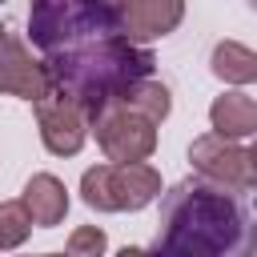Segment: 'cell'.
I'll use <instances>...</instances> for the list:
<instances>
[{
    "instance_id": "6da1fadb",
    "label": "cell",
    "mask_w": 257,
    "mask_h": 257,
    "mask_svg": "<svg viewBox=\"0 0 257 257\" xmlns=\"http://www.w3.org/2000/svg\"><path fill=\"white\" fill-rule=\"evenodd\" d=\"M28 32L52 88L88 108V116L128 84L153 80L157 56L124 40L108 0H40L28 12Z\"/></svg>"
},
{
    "instance_id": "7a4b0ae2",
    "label": "cell",
    "mask_w": 257,
    "mask_h": 257,
    "mask_svg": "<svg viewBox=\"0 0 257 257\" xmlns=\"http://www.w3.org/2000/svg\"><path fill=\"white\" fill-rule=\"evenodd\" d=\"M257 229V201L205 177H185L161 197L149 257H245Z\"/></svg>"
},
{
    "instance_id": "3957f363",
    "label": "cell",
    "mask_w": 257,
    "mask_h": 257,
    "mask_svg": "<svg viewBox=\"0 0 257 257\" xmlns=\"http://www.w3.org/2000/svg\"><path fill=\"white\" fill-rule=\"evenodd\" d=\"M80 197L96 213H137L161 197V173L145 165H92L80 177Z\"/></svg>"
},
{
    "instance_id": "277c9868",
    "label": "cell",
    "mask_w": 257,
    "mask_h": 257,
    "mask_svg": "<svg viewBox=\"0 0 257 257\" xmlns=\"http://www.w3.org/2000/svg\"><path fill=\"white\" fill-rule=\"evenodd\" d=\"M88 128L96 133V145L108 157V165H145L157 149V120L133 108L120 92L88 116Z\"/></svg>"
},
{
    "instance_id": "5b68a950",
    "label": "cell",
    "mask_w": 257,
    "mask_h": 257,
    "mask_svg": "<svg viewBox=\"0 0 257 257\" xmlns=\"http://www.w3.org/2000/svg\"><path fill=\"white\" fill-rule=\"evenodd\" d=\"M48 92L52 80L44 60L28 52V44L20 40V32H12V24H0V96H20L40 104Z\"/></svg>"
},
{
    "instance_id": "8992f818",
    "label": "cell",
    "mask_w": 257,
    "mask_h": 257,
    "mask_svg": "<svg viewBox=\"0 0 257 257\" xmlns=\"http://www.w3.org/2000/svg\"><path fill=\"white\" fill-rule=\"evenodd\" d=\"M36 128H40V141L52 157H76L88 141V108H80L72 96L64 92H48L40 104H36Z\"/></svg>"
},
{
    "instance_id": "52a82bcc",
    "label": "cell",
    "mask_w": 257,
    "mask_h": 257,
    "mask_svg": "<svg viewBox=\"0 0 257 257\" xmlns=\"http://www.w3.org/2000/svg\"><path fill=\"white\" fill-rule=\"evenodd\" d=\"M189 161L197 169V177L205 181H217V185H229V189H249V157L237 141H225L217 133H205L189 145Z\"/></svg>"
},
{
    "instance_id": "ba28073f",
    "label": "cell",
    "mask_w": 257,
    "mask_h": 257,
    "mask_svg": "<svg viewBox=\"0 0 257 257\" xmlns=\"http://www.w3.org/2000/svg\"><path fill=\"white\" fill-rule=\"evenodd\" d=\"M116 20H120L124 40L145 48L149 40L169 36L185 20V4L181 0H120L116 4Z\"/></svg>"
},
{
    "instance_id": "9c48e42d",
    "label": "cell",
    "mask_w": 257,
    "mask_h": 257,
    "mask_svg": "<svg viewBox=\"0 0 257 257\" xmlns=\"http://www.w3.org/2000/svg\"><path fill=\"white\" fill-rule=\"evenodd\" d=\"M20 201H24V209L32 213V225H40V229L60 225L64 213H68V189H64V181L52 177V173H32Z\"/></svg>"
},
{
    "instance_id": "30bf717a",
    "label": "cell",
    "mask_w": 257,
    "mask_h": 257,
    "mask_svg": "<svg viewBox=\"0 0 257 257\" xmlns=\"http://www.w3.org/2000/svg\"><path fill=\"white\" fill-rule=\"evenodd\" d=\"M209 124L217 137L225 141H241L249 133H257V100L245 92H221L209 104Z\"/></svg>"
},
{
    "instance_id": "8fae6325",
    "label": "cell",
    "mask_w": 257,
    "mask_h": 257,
    "mask_svg": "<svg viewBox=\"0 0 257 257\" xmlns=\"http://www.w3.org/2000/svg\"><path fill=\"white\" fill-rule=\"evenodd\" d=\"M213 76H221L225 84H253L257 80V52L237 44V40H221L209 56Z\"/></svg>"
},
{
    "instance_id": "7c38bea8",
    "label": "cell",
    "mask_w": 257,
    "mask_h": 257,
    "mask_svg": "<svg viewBox=\"0 0 257 257\" xmlns=\"http://www.w3.org/2000/svg\"><path fill=\"white\" fill-rule=\"evenodd\" d=\"M133 108H141L149 120H165L169 116V108H173V96H169V88L161 84V80H137V84H128L124 92H120Z\"/></svg>"
},
{
    "instance_id": "4fadbf2b",
    "label": "cell",
    "mask_w": 257,
    "mask_h": 257,
    "mask_svg": "<svg viewBox=\"0 0 257 257\" xmlns=\"http://www.w3.org/2000/svg\"><path fill=\"white\" fill-rule=\"evenodd\" d=\"M28 233H32V213L24 209V201H0V249L24 245Z\"/></svg>"
},
{
    "instance_id": "5bb4252c",
    "label": "cell",
    "mask_w": 257,
    "mask_h": 257,
    "mask_svg": "<svg viewBox=\"0 0 257 257\" xmlns=\"http://www.w3.org/2000/svg\"><path fill=\"white\" fill-rule=\"evenodd\" d=\"M104 245H108L104 229L80 225V229H72V237H68V257H104Z\"/></svg>"
},
{
    "instance_id": "9a60e30c",
    "label": "cell",
    "mask_w": 257,
    "mask_h": 257,
    "mask_svg": "<svg viewBox=\"0 0 257 257\" xmlns=\"http://www.w3.org/2000/svg\"><path fill=\"white\" fill-rule=\"evenodd\" d=\"M245 157H249V189H257V141L245 149Z\"/></svg>"
},
{
    "instance_id": "2e32d148",
    "label": "cell",
    "mask_w": 257,
    "mask_h": 257,
    "mask_svg": "<svg viewBox=\"0 0 257 257\" xmlns=\"http://www.w3.org/2000/svg\"><path fill=\"white\" fill-rule=\"evenodd\" d=\"M116 257H149V253H145V249H133V245H124Z\"/></svg>"
},
{
    "instance_id": "e0dca14e",
    "label": "cell",
    "mask_w": 257,
    "mask_h": 257,
    "mask_svg": "<svg viewBox=\"0 0 257 257\" xmlns=\"http://www.w3.org/2000/svg\"><path fill=\"white\" fill-rule=\"evenodd\" d=\"M245 257H257V229H253V237H249V249H245Z\"/></svg>"
},
{
    "instance_id": "ac0fdd59",
    "label": "cell",
    "mask_w": 257,
    "mask_h": 257,
    "mask_svg": "<svg viewBox=\"0 0 257 257\" xmlns=\"http://www.w3.org/2000/svg\"><path fill=\"white\" fill-rule=\"evenodd\" d=\"M40 257H68V253H40Z\"/></svg>"
}]
</instances>
